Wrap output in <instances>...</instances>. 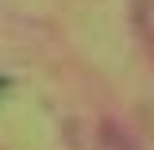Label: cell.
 Wrapping results in <instances>:
<instances>
[{"instance_id": "2", "label": "cell", "mask_w": 154, "mask_h": 150, "mask_svg": "<svg viewBox=\"0 0 154 150\" xmlns=\"http://www.w3.org/2000/svg\"><path fill=\"white\" fill-rule=\"evenodd\" d=\"M135 27H139L143 42L154 46V0H135Z\"/></svg>"}, {"instance_id": "1", "label": "cell", "mask_w": 154, "mask_h": 150, "mask_svg": "<svg viewBox=\"0 0 154 150\" xmlns=\"http://www.w3.org/2000/svg\"><path fill=\"white\" fill-rule=\"evenodd\" d=\"M96 150H143V146L135 142V135L127 127H119L116 119H104L96 131Z\"/></svg>"}]
</instances>
